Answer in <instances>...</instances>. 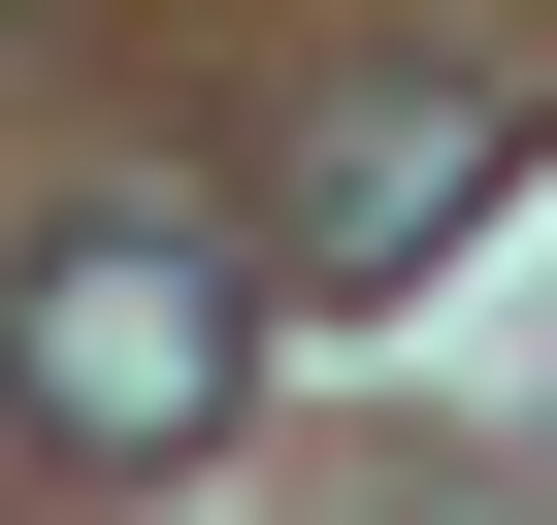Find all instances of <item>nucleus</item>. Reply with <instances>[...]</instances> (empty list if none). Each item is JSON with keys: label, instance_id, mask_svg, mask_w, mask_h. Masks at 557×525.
<instances>
[{"label": "nucleus", "instance_id": "obj_1", "mask_svg": "<svg viewBox=\"0 0 557 525\" xmlns=\"http://www.w3.org/2000/svg\"><path fill=\"white\" fill-rule=\"evenodd\" d=\"M262 296H296L262 230L99 197V230H34V296H0V394H34L66 460H197V427H230V362H262Z\"/></svg>", "mask_w": 557, "mask_h": 525}, {"label": "nucleus", "instance_id": "obj_2", "mask_svg": "<svg viewBox=\"0 0 557 525\" xmlns=\"http://www.w3.org/2000/svg\"><path fill=\"white\" fill-rule=\"evenodd\" d=\"M492 164H524V99H459V66H426V99H329L296 197H262V262H296V296H394V262L492 230Z\"/></svg>", "mask_w": 557, "mask_h": 525}]
</instances>
